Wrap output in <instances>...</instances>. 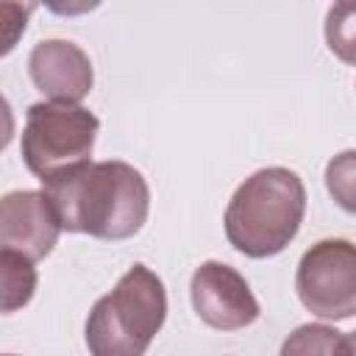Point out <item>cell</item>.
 Wrapping results in <instances>:
<instances>
[{"label": "cell", "mask_w": 356, "mask_h": 356, "mask_svg": "<svg viewBox=\"0 0 356 356\" xmlns=\"http://www.w3.org/2000/svg\"><path fill=\"white\" fill-rule=\"evenodd\" d=\"M44 197L61 228L97 239H128L147 220L150 192L125 161H86L44 184Z\"/></svg>", "instance_id": "cell-1"}, {"label": "cell", "mask_w": 356, "mask_h": 356, "mask_svg": "<svg viewBox=\"0 0 356 356\" xmlns=\"http://www.w3.org/2000/svg\"><path fill=\"white\" fill-rule=\"evenodd\" d=\"M303 209L306 189L292 170H259L234 192L225 209V236L245 256H273L298 234Z\"/></svg>", "instance_id": "cell-2"}, {"label": "cell", "mask_w": 356, "mask_h": 356, "mask_svg": "<svg viewBox=\"0 0 356 356\" xmlns=\"http://www.w3.org/2000/svg\"><path fill=\"white\" fill-rule=\"evenodd\" d=\"M167 314L164 284L156 273L134 264L117 286L103 295L86 320L92 356H142Z\"/></svg>", "instance_id": "cell-3"}, {"label": "cell", "mask_w": 356, "mask_h": 356, "mask_svg": "<svg viewBox=\"0 0 356 356\" xmlns=\"http://www.w3.org/2000/svg\"><path fill=\"white\" fill-rule=\"evenodd\" d=\"M97 117L75 103H33L22 131V159L42 184L81 167L92 156Z\"/></svg>", "instance_id": "cell-4"}, {"label": "cell", "mask_w": 356, "mask_h": 356, "mask_svg": "<svg viewBox=\"0 0 356 356\" xmlns=\"http://www.w3.org/2000/svg\"><path fill=\"white\" fill-rule=\"evenodd\" d=\"M300 303L325 320H348L356 312V250L348 239H323L298 264Z\"/></svg>", "instance_id": "cell-5"}, {"label": "cell", "mask_w": 356, "mask_h": 356, "mask_svg": "<svg viewBox=\"0 0 356 356\" xmlns=\"http://www.w3.org/2000/svg\"><path fill=\"white\" fill-rule=\"evenodd\" d=\"M192 306L217 331H236L259 317V303L248 281L222 261H206L192 275Z\"/></svg>", "instance_id": "cell-6"}, {"label": "cell", "mask_w": 356, "mask_h": 356, "mask_svg": "<svg viewBox=\"0 0 356 356\" xmlns=\"http://www.w3.org/2000/svg\"><path fill=\"white\" fill-rule=\"evenodd\" d=\"M58 231L61 225L44 192H8L0 200V253L39 261L53 250Z\"/></svg>", "instance_id": "cell-7"}, {"label": "cell", "mask_w": 356, "mask_h": 356, "mask_svg": "<svg viewBox=\"0 0 356 356\" xmlns=\"http://www.w3.org/2000/svg\"><path fill=\"white\" fill-rule=\"evenodd\" d=\"M33 83L53 103H78L92 89V64L89 56L64 39L39 42L28 58Z\"/></svg>", "instance_id": "cell-8"}, {"label": "cell", "mask_w": 356, "mask_h": 356, "mask_svg": "<svg viewBox=\"0 0 356 356\" xmlns=\"http://www.w3.org/2000/svg\"><path fill=\"white\" fill-rule=\"evenodd\" d=\"M281 356H356V345L353 334L328 325H300L284 339Z\"/></svg>", "instance_id": "cell-9"}, {"label": "cell", "mask_w": 356, "mask_h": 356, "mask_svg": "<svg viewBox=\"0 0 356 356\" xmlns=\"http://www.w3.org/2000/svg\"><path fill=\"white\" fill-rule=\"evenodd\" d=\"M36 289V267L25 256L0 253V314L22 309Z\"/></svg>", "instance_id": "cell-10"}, {"label": "cell", "mask_w": 356, "mask_h": 356, "mask_svg": "<svg viewBox=\"0 0 356 356\" xmlns=\"http://www.w3.org/2000/svg\"><path fill=\"white\" fill-rule=\"evenodd\" d=\"M31 3H0V56L11 53L31 17Z\"/></svg>", "instance_id": "cell-11"}, {"label": "cell", "mask_w": 356, "mask_h": 356, "mask_svg": "<svg viewBox=\"0 0 356 356\" xmlns=\"http://www.w3.org/2000/svg\"><path fill=\"white\" fill-rule=\"evenodd\" d=\"M11 136H14V114H11L8 100L0 95V150H6Z\"/></svg>", "instance_id": "cell-12"}, {"label": "cell", "mask_w": 356, "mask_h": 356, "mask_svg": "<svg viewBox=\"0 0 356 356\" xmlns=\"http://www.w3.org/2000/svg\"><path fill=\"white\" fill-rule=\"evenodd\" d=\"M0 356H11V353H0Z\"/></svg>", "instance_id": "cell-13"}]
</instances>
